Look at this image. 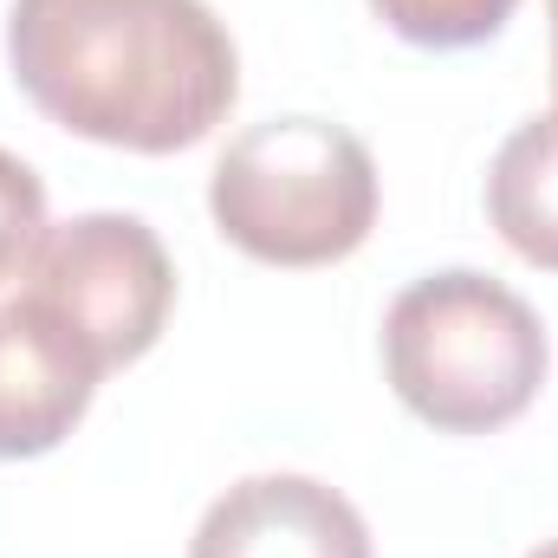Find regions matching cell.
Wrapping results in <instances>:
<instances>
[{
	"instance_id": "cell-9",
	"label": "cell",
	"mask_w": 558,
	"mask_h": 558,
	"mask_svg": "<svg viewBox=\"0 0 558 558\" xmlns=\"http://www.w3.org/2000/svg\"><path fill=\"white\" fill-rule=\"evenodd\" d=\"M46 228H52V221H46V182H39L13 149H0V279H13V274L33 267Z\"/></svg>"
},
{
	"instance_id": "cell-11",
	"label": "cell",
	"mask_w": 558,
	"mask_h": 558,
	"mask_svg": "<svg viewBox=\"0 0 558 558\" xmlns=\"http://www.w3.org/2000/svg\"><path fill=\"white\" fill-rule=\"evenodd\" d=\"M526 558H558V539H553V546H539V553H526Z\"/></svg>"
},
{
	"instance_id": "cell-7",
	"label": "cell",
	"mask_w": 558,
	"mask_h": 558,
	"mask_svg": "<svg viewBox=\"0 0 558 558\" xmlns=\"http://www.w3.org/2000/svg\"><path fill=\"white\" fill-rule=\"evenodd\" d=\"M487 215L520 260L558 274V111L526 118L500 143L487 175Z\"/></svg>"
},
{
	"instance_id": "cell-2",
	"label": "cell",
	"mask_w": 558,
	"mask_h": 558,
	"mask_svg": "<svg viewBox=\"0 0 558 558\" xmlns=\"http://www.w3.org/2000/svg\"><path fill=\"white\" fill-rule=\"evenodd\" d=\"M546 364L553 351L539 312L474 267L403 286L384 318L390 390L441 435H487L526 416Z\"/></svg>"
},
{
	"instance_id": "cell-4",
	"label": "cell",
	"mask_w": 558,
	"mask_h": 558,
	"mask_svg": "<svg viewBox=\"0 0 558 558\" xmlns=\"http://www.w3.org/2000/svg\"><path fill=\"white\" fill-rule=\"evenodd\" d=\"M26 299H39L98 357V371H124L169 325L175 267L137 215H72L46 228L26 267Z\"/></svg>"
},
{
	"instance_id": "cell-1",
	"label": "cell",
	"mask_w": 558,
	"mask_h": 558,
	"mask_svg": "<svg viewBox=\"0 0 558 558\" xmlns=\"http://www.w3.org/2000/svg\"><path fill=\"white\" fill-rule=\"evenodd\" d=\"M20 92L72 137L175 156L241 98V52L202 0H13Z\"/></svg>"
},
{
	"instance_id": "cell-10",
	"label": "cell",
	"mask_w": 558,
	"mask_h": 558,
	"mask_svg": "<svg viewBox=\"0 0 558 558\" xmlns=\"http://www.w3.org/2000/svg\"><path fill=\"white\" fill-rule=\"evenodd\" d=\"M546 7H553V98H558V0H546ZM558 111V105H553Z\"/></svg>"
},
{
	"instance_id": "cell-3",
	"label": "cell",
	"mask_w": 558,
	"mask_h": 558,
	"mask_svg": "<svg viewBox=\"0 0 558 558\" xmlns=\"http://www.w3.org/2000/svg\"><path fill=\"white\" fill-rule=\"evenodd\" d=\"M208 215L260 267H331L377 228V162L344 124L274 118L221 149Z\"/></svg>"
},
{
	"instance_id": "cell-5",
	"label": "cell",
	"mask_w": 558,
	"mask_h": 558,
	"mask_svg": "<svg viewBox=\"0 0 558 558\" xmlns=\"http://www.w3.org/2000/svg\"><path fill=\"white\" fill-rule=\"evenodd\" d=\"M98 357L39 305L7 299L0 305V461H26L59 448L98 397Z\"/></svg>"
},
{
	"instance_id": "cell-8",
	"label": "cell",
	"mask_w": 558,
	"mask_h": 558,
	"mask_svg": "<svg viewBox=\"0 0 558 558\" xmlns=\"http://www.w3.org/2000/svg\"><path fill=\"white\" fill-rule=\"evenodd\" d=\"M377 20L410 39V46H435V52H454V46H481L494 39L520 0H371Z\"/></svg>"
},
{
	"instance_id": "cell-6",
	"label": "cell",
	"mask_w": 558,
	"mask_h": 558,
	"mask_svg": "<svg viewBox=\"0 0 558 558\" xmlns=\"http://www.w3.org/2000/svg\"><path fill=\"white\" fill-rule=\"evenodd\" d=\"M189 558H371V526L312 474H247L202 513Z\"/></svg>"
}]
</instances>
